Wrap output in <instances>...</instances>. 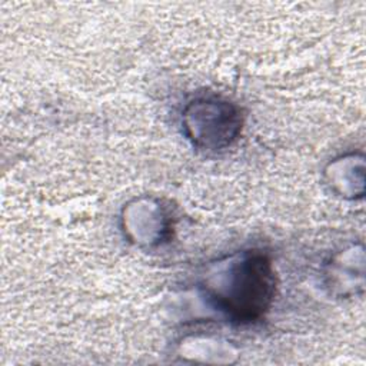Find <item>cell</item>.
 Wrapping results in <instances>:
<instances>
[{
  "label": "cell",
  "instance_id": "1",
  "mask_svg": "<svg viewBox=\"0 0 366 366\" xmlns=\"http://www.w3.org/2000/svg\"><path fill=\"white\" fill-rule=\"evenodd\" d=\"M270 259L257 250L242 252L204 280V293L229 319L253 323L269 310L276 276Z\"/></svg>",
  "mask_w": 366,
  "mask_h": 366
},
{
  "label": "cell",
  "instance_id": "2",
  "mask_svg": "<svg viewBox=\"0 0 366 366\" xmlns=\"http://www.w3.org/2000/svg\"><path fill=\"white\" fill-rule=\"evenodd\" d=\"M184 127L193 143L220 149L239 134V110L227 102L197 100L184 112Z\"/></svg>",
  "mask_w": 366,
  "mask_h": 366
}]
</instances>
